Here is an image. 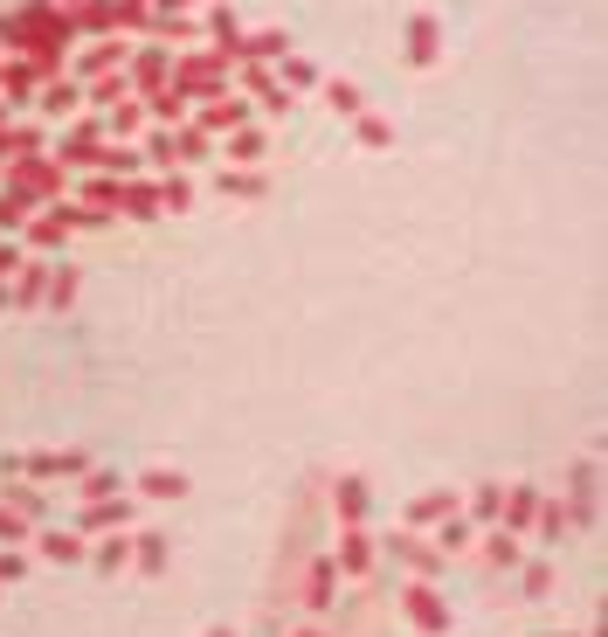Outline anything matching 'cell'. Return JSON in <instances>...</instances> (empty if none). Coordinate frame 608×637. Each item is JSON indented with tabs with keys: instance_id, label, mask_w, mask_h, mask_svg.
Here are the masks:
<instances>
[{
	"instance_id": "cell-1",
	"label": "cell",
	"mask_w": 608,
	"mask_h": 637,
	"mask_svg": "<svg viewBox=\"0 0 608 637\" xmlns=\"http://www.w3.org/2000/svg\"><path fill=\"white\" fill-rule=\"evenodd\" d=\"M166 90H180L187 104H194V98L207 104V98H221V90H228V63H221L215 49H187L180 63H174V77H166Z\"/></svg>"
},
{
	"instance_id": "cell-2",
	"label": "cell",
	"mask_w": 608,
	"mask_h": 637,
	"mask_svg": "<svg viewBox=\"0 0 608 637\" xmlns=\"http://www.w3.org/2000/svg\"><path fill=\"white\" fill-rule=\"evenodd\" d=\"M90 458L84 451H22V458H0V478H84Z\"/></svg>"
},
{
	"instance_id": "cell-22",
	"label": "cell",
	"mask_w": 608,
	"mask_h": 637,
	"mask_svg": "<svg viewBox=\"0 0 608 637\" xmlns=\"http://www.w3.org/2000/svg\"><path fill=\"white\" fill-rule=\"evenodd\" d=\"M0 505H8V513H22V520H35V527L49 520V499L35 492V485H22V478H8V485H0Z\"/></svg>"
},
{
	"instance_id": "cell-5",
	"label": "cell",
	"mask_w": 608,
	"mask_h": 637,
	"mask_svg": "<svg viewBox=\"0 0 608 637\" xmlns=\"http://www.w3.org/2000/svg\"><path fill=\"white\" fill-rule=\"evenodd\" d=\"M139 520V505H131V492H111V499H90V505H76V527L69 534H118Z\"/></svg>"
},
{
	"instance_id": "cell-50",
	"label": "cell",
	"mask_w": 608,
	"mask_h": 637,
	"mask_svg": "<svg viewBox=\"0 0 608 637\" xmlns=\"http://www.w3.org/2000/svg\"><path fill=\"white\" fill-rule=\"evenodd\" d=\"M55 8H63V14H76V8H90V0H55Z\"/></svg>"
},
{
	"instance_id": "cell-33",
	"label": "cell",
	"mask_w": 608,
	"mask_h": 637,
	"mask_svg": "<svg viewBox=\"0 0 608 637\" xmlns=\"http://www.w3.org/2000/svg\"><path fill=\"white\" fill-rule=\"evenodd\" d=\"M456 513V492H422L408 505V527H435V520H449Z\"/></svg>"
},
{
	"instance_id": "cell-9",
	"label": "cell",
	"mask_w": 608,
	"mask_h": 637,
	"mask_svg": "<svg viewBox=\"0 0 608 637\" xmlns=\"http://www.w3.org/2000/svg\"><path fill=\"white\" fill-rule=\"evenodd\" d=\"M435 55H443V22H435L429 8H415V14H408V63L429 70Z\"/></svg>"
},
{
	"instance_id": "cell-38",
	"label": "cell",
	"mask_w": 608,
	"mask_h": 637,
	"mask_svg": "<svg viewBox=\"0 0 608 637\" xmlns=\"http://www.w3.org/2000/svg\"><path fill=\"white\" fill-rule=\"evenodd\" d=\"M145 118H160V125H187V98H180V90H152Z\"/></svg>"
},
{
	"instance_id": "cell-29",
	"label": "cell",
	"mask_w": 608,
	"mask_h": 637,
	"mask_svg": "<svg viewBox=\"0 0 608 637\" xmlns=\"http://www.w3.org/2000/svg\"><path fill=\"white\" fill-rule=\"evenodd\" d=\"M35 104H42V118H76V104H84V98H76V84H69V77H49Z\"/></svg>"
},
{
	"instance_id": "cell-46",
	"label": "cell",
	"mask_w": 608,
	"mask_h": 637,
	"mask_svg": "<svg viewBox=\"0 0 608 637\" xmlns=\"http://www.w3.org/2000/svg\"><path fill=\"white\" fill-rule=\"evenodd\" d=\"M111 28H145V0H111Z\"/></svg>"
},
{
	"instance_id": "cell-28",
	"label": "cell",
	"mask_w": 608,
	"mask_h": 637,
	"mask_svg": "<svg viewBox=\"0 0 608 637\" xmlns=\"http://www.w3.org/2000/svg\"><path fill=\"white\" fill-rule=\"evenodd\" d=\"M42 291H49V264H28V257H22V271H14L8 298H14V305H42Z\"/></svg>"
},
{
	"instance_id": "cell-15",
	"label": "cell",
	"mask_w": 608,
	"mask_h": 637,
	"mask_svg": "<svg viewBox=\"0 0 608 637\" xmlns=\"http://www.w3.org/2000/svg\"><path fill=\"white\" fill-rule=\"evenodd\" d=\"M201 28L215 35V55H221V63L236 55V42H242V35H250V28L236 22V8H228V0H207V22H201Z\"/></svg>"
},
{
	"instance_id": "cell-10",
	"label": "cell",
	"mask_w": 608,
	"mask_h": 637,
	"mask_svg": "<svg viewBox=\"0 0 608 637\" xmlns=\"http://www.w3.org/2000/svg\"><path fill=\"white\" fill-rule=\"evenodd\" d=\"M166 77H174V55H166V49H139V55H131V70H125V90H145V98H152V90H166Z\"/></svg>"
},
{
	"instance_id": "cell-51",
	"label": "cell",
	"mask_w": 608,
	"mask_h": 637,
	"mask_svg": "<svg viewBox=\"0 0 608 637\" xmlns=\"http://www.w3.org/2000/svg\"><path fill=\"white\" fill-rule=\"evenodd\" d=\"M291 637H326V630H312V624H304V630H291Z\"/></svg>"
},
{
	"instance_id": "cell-55",
	"label": "cell",
	"mask_w": 608,
	"mask_h": 637,
	"mask_svg": "<svg viewBox=\"0 0 608 637\" xmlns=\"http://www.w3.org/2000/svg\"><path fill=\"white\" fill-rule=\"evenodd\" d=\"M554 637H574V630H554ZM587 637H595V630H587Z\"/></svg>"
},
{
	"instance_id": "cell-8",
	"label": "cell",
	"mask_w": 608,
	"mask_h": 637,
	"mask_svg": "<svg viewBox=\"0 0 608 637\" xmlns=\"http://www.w3.org/2000/svg\"><path fill=\"white\" fill-rule=\"evenodd\" d=\"M35 90H42V77H35L28 55H0V104H35Z\"/></svg>"
},
{
	"instance_id": "cell-31",
	"label": "cell",
	"mask_w": 608,
	"mask_h": 637,
	"mask_svg": "<svg viewBox=\"0 0 608 637\" xmlns=\"http://www.w3.org/2000/svg\"><path fill=\"white\" fill-rule=\"evenodd\" d=\"M332 505H339V520H346V527H359V520H367V478H339Z\"/></svg>"
},
{
	"instance_id": "cell-40",
	"label": "cell",
	"mask_w": 608,
	"mask_h": 637,
	"mask_svg": "<svg viewBox=\"0 0 608 637\" xmlns=\"http://www.w3.org/2000/svg\"><path fill=\"white\" fill-rule=\"evenodd\" d=\"M139 125H145V104H111V118H104V133H118V139H131V133H139Z\"/></svg>"
},
{
	"instance_id": "cell-25",
	"label": "cell",
	"mask_w": 608,
	"mask_h": 637,
	"mask_svg": "<svg viewBox=\"0 0 608 637\" xmlns=\"http://www.w3.org/2000/svg\"><path fill=\"white\" fill-rule=\"evenodd\" d=\"M484 540V569H519V561H525V548H519V534H505V527H491V534H478Z\"/></svg>"
},
{
	"instance_id": "cell-19",
	"label": "cell",
	"mask_w": 608,
	"mask_h": 637,
	"mask_svg": "<svg viewBox=\"0 0 608 637\" xmlns=\"http://www.w3.org/2000/svg\"><path fill=\"white\" fill-rule=\"evenodd\" d=\"M221 153H228V166H263V153H270V133H263V125H236Z\"/></svg>"
},
{
	"instance_id": "cell-35",
	"label": "cell",
	"mask_w": 608,
	"mask_h": 637,
	"mask_svg": "<svg viewBox=\"0 0 608 637\" xmlns=\"http://www.w3.org/2000/svg\"><path fill=\"white\" fill-rule=\"evenodd\" d=\"M28 215H35V201L22 195V187H8V195H0V236H22Z\"/></svg>"
},
{
	"instance_id": "cell-3",
	"label": "cell",
	"mask_w": 608,
	"mask_h": 637,
	"mask_svg": "<svg viewBox=\"0 0 608 637\" xmlns=\"http://www.w3.org/2000/svg\"><path fill=\"white\" fill-rule=\"evenodd\" d=\"M8 187H22L28 201H63V166L49 153H22V160H8Z\"/></svg>"
},
{
	"instance_id": "cell-36",
	"label": "cell",
	"mask_w": 608,
	"mask_h": 637,
	"mask_svg": "<svg viewBox=\"0 0 608 637\" xmlns=\"http://www.w3.org/2000/svg\"><path fill=\"white\" fill-rule=\"evenodd\" d=\"M111 492H125L118 472H98V464H90V472L76 478V499H84V505H90V499H111Z\"/></svg>"
},
{
	"instance_id": "cell-42",
	"label": "cell",
	"mask_w": 608,
	"mask_h": 637,
	"mask_svg": "<svg viewBox=\"0 0 608 637\" xmlns=\"http://www.w3.org/2000/svg\"><path fill=\"white\" fill-rule=\"evenodd\" d=\"M326 104L339 111V118H359V111H367V98H359V84H326Z\"/></svg>"
},
{
	"instance_id": "cell-53",
	"label": "cell",
	"mask_w": 608,
	"mask_h": 637,
	"mask_svg": "<svg viewBox=\"0 0 608 637\" xmlns=\"http://www.w3.org/2000/svg\"><path fill=\"white\" fill-rule=\"evenodd\" d=\"M8 305H14V298H8V285H0V312H8Z\"/></svg>"
},
{
	"instance_id": "cell-47",
	"label": "cell",
	"mask_w": 608,
	"mask_h": 637,
	"mask_svg": "<svg viewBox=\"0 0 608 637\" xmlns=\"http://www.w3.org/2000/svg\"><path fill=\"white\" fill-rule=\"evenodd\" d=\"M22 575H28V554H22V548H0V589L22 583Z\"/></svg>"
},
{
	"instance_id": "cell-52",
	"label": "cell",
	"mask_w": 608,
	"mask_h": 637,
	"mask_svg": "<svg viewBox=\"0 0 608 637\" xmlns=\"http://www.w3.org/2000/svg\"><path fill=\"white\" fill-rule=\"evenodd\" d=\"M207 637H236V630H228V624H215V630H207Z\"/></svg>"
},
{
	"instance_id": "cell-11",
	"label": "cell",
	"mask_w": 608,
	"mask_h": 637,
	"mask_svg": "<svg viewBox=\"0 0 608 637\" xmlns=\"http://www.w3.org/2000/svg\"><path fill=\"white\" fill-rule=\"evenodd\" d=\"M380 548H388L394 561H408V569H415V583H429V575L443 569V554H435L422 534H388V540H380Z\"/></svg>"
},
{
	"instance_id": "cell-13",
	"label": "cell",
	"mask_w": 608,
	"mask_h": 637,
	"mask_svg": "<svg viewBox=\"0 0 608 637\" xmlns=\"http://www.w3.org/2000/svg\"><path fill=\"white\" fill-rule=\"evenodd\" d=\"M532 513H540V485H511L505 505H498V527L525 540V534H532Z\"/></svg>"
},
{
	"instance_id": "cell-23",
	"label": "cell",
	"mask_w": 608,
	"mask_h": 637,
	"mask_svg": "<svg viewBox=\"0 0 608 637\" xmlns=\"http://www.w3.org/2000/svg\"><path fill=\"white\" fill-rule=\"evenodd\" d=\"M22 236H28V250H63L69 222L55 215V201H49V215H28V222H22Z\"/></svg>"
},
{
	"instance_id": "cell-49",
	"label": "cell",
	"mask_w": 608,
	"mask_h": 637,
	"mask_svg": "<svg viewBox=\"0 0 608 637\" xmlns=\"http://www.w3.org/2000/svg\"><path fill=\"white\" fill-rule=\"evenodd\" d=\"M14 271H22V242H0V285H8Z\"/></svg>"
},
{
	"instance_id": "cell-30",
	"label": "cell",
	"mask_w": 608,
	"mask_h": 637,
	"mask_svg": "<svg viewBox=\"0 0 608 637\" xmlns=\"http://www.w3.org/2000/svg\"><path fill=\"white\" fill-rule=\"evenodd\" d=\"M118 63H125V42H98V49L76 55V77H111Z\"/></svg>"
},
{
	"instance_id": "cell-34",
	"label": "cell",
	"mask_w": 608,
	"mask_h": 637,
	"mask_svg": "<svg viewBox=\"0 0 608 637\" xmlns=\"http://www.w3.org/2000/svg\"><path fill=\"white\" fill-rule=\"evenodd\" d=\"M498 505H505V485H478V492H470V527H498Z\"/></svg>"
},
{
	"instance_id": "cell-26",
	"label": "cell",
	"mask_w": 608,
	"mask_h": 637,
	"mask_svg": "<svg viewBox=\"0 0 608 637\" xmlns=\"http://www.w3.org/2000/svg\"><path fill=\"white\" fill-rule=\"evenodd\" d=\"M470 540H478V527H470V520H464V513H449V520H435V540H429V548H435V554H443V561H449V554H464V548H470Z\"/></svg>"
},
{
	"instance_id": "cell-43",
	"label": "cell",
	"mask_w": 608,
	"mask_h": 637,
	"mask_svg": "<svg viewBox=\"0 0 608 637\" xmlns=\"http://www.w3.org/2000/svg\"><path fill=\"white\" fill-rule=\"evenodd\" d=\"M353 125H359V146H394V125L380 118V111H359Z\"/></svg>"
},
{
	"instance_id": "cell-27",
	"label": "cell",
	"mask_w": 608,
	"mask_h": 637,
	"mask_svg": "<svg viewBox=\"0 0 608 637\" xmlns=\"http://www.w3.org/2000/svg\"><path fill=\"white\" fill-rule=\"evenodd\" d=\"M277 84H283V90H318L326 77H318L312 55H291V49H283V55H277Z\"/></svg>"
},
{
	"instance_id": "cell-6",
	"label": "cell",
	"mask_w": 608,
	"mask_h": 637,
	"mask_svg": "<svg viewBox=\"0 0 608 637\" xmlns=\"http://www.w3.org/2000/svg\"><path fill=\"white\" fill-rule=\"evenodd\" d=\"M595 492H601V464L581 458V464H574V485H567V499H560V505H567V527H581V534L595 527Z\"/></svg>"
},
{
	"instance_id": "cell-54",
	"label": "cell",
	"mask_w": 608,
	"mask_h": 637,
	"mask_svg": "<svg viewBox=\"0 0 608 637\" xmlns=\"http://www.w3.org/2000/svg\"><path fill=\"white\" fill-rule=\"evenodd\" d=\"M0 133H8V104H0Z\"/></svg>"
},
{
	"instance_id": "cell-48",
	"label": "cell",
	"mask_w": 608,
	"mask_h": 637,
	"mask_svg": "<svg viewBox=\"0 0 608 637\" xmlns=\"http://www.w3.org/2000/svg\"><path fill=\"white\" fill-rule=\"evenodd\" d=\"M90 84H98V104H104V111L131 98V90H125V77H118V70H111V77H90Z\"/></svg>"
},
{
	"instance_id": "cell-39",
	"label": "cell",
	"mask_w": 608,
	"mask_h": 637,
	"mask_svg": "<svg viewBox=\"0 0 608 637\" xmlns=\"http://www.w3.org/2000/svg\"><path fill=\"white\" fill-rule=\"evenodd\" d=\"M166 209H194V180H187V174H166L160 180V215Z\"/></svg>"
},
{
	"instance_id": "cell-37",
	"label": "cell",
	"mask_w": 608,
	"mask_h": 637,
	"mask_svg": "<svg viewBox=\"0 0 608 637\" xmlns=\"http://www.w3.org/2000/svg\"><path fill=\"white\" fill-rule=\"evenodd\" d=\"M139 492H145V499H187V478L160 464V472H145V478H139Z\"/></svg>"
},
{
	"instance_id": "cell-14",
	"label": "cell",
	"mask_w": 608,
	"mask_h": 637,
	"mask_svg": "<svg viewBox=\"0 0 608 637\" xmlns=\"http://www.w3.org/2000/svg\"><path fill=\"white\" fill-rule=\"evenodd\" d=\"M28 540H35V554H42V561H90L84 534H69V527H35Z\"/></svg>"
},
{
	"instance_id": "cell-18",
	"label": "cell",
	"mask_w": 608,
	"mask_h": 637,
	"mask_svg": "<svg viewBox=\"0 0 608 637\" xmlns=\"http://www.w3.org/2000/svg\"><path fill=\"white\" fill-rule=\"evenodd\" d=\"M215 187L228 201H263V195H270V174H263V166H221Z\"/></svg>"
},
{
	"instance_id": "cell-45",
	"label": "cell",
	"mask_w": 608,
	"mask_h": 637,
	"mask_svg": "<svg viewBox=\"0 0 608 637\" xmlns=\"http://www.w3.org/2000/svg\"><path fill=\"white\" fill-rule=\"evenodd\" d=\"M28 534H35V520H22V513H8V505H0V540H8V548H22Z\"/></svg>"
},
{
	"instance_id": "cell-20",
	"label": "cell",
	"mask_w": 608,
	"mask_h": 637,
	"mask_svg": "<svg viewBox=\"0 0 608 637\" xmlns=\"http://www.w3.org/2000/svg\"><path fill=\"white\" fill-rule=\"evenodd\" d=\"M118 215L152 222V215H160V180H139V174H131V180L118 187Z\"/></svg>"
},
{
	"instance_id": "cell-21",
	"label": "cell",
	"mask_w": 608,
	"mask_h": 637,
	"mask_svg": "<svg viewBox=\"0 0 608 637\" xmlns=\"http://www.w3.org/2000/svg\"><path fill=\"white\" fill-rule=\"evenodd\" d=\"M166 561H174V548H166V534H131V569L139 575H166Z\"/></svg>"
},
{
	"instance_id": "cell-7",
	"label": "cell",
	"mask_w": 608,
	"mask_h": 637,
	"mask_svg": "<svg viewBox=\"0 0 608 637\" xmlns=\"http://www.w3.org/2000/svg\"><path fill=\"white\" fill-rule=\"evenodd\" d=\"M373 534L367 527H346V534H339V554H332V569L339 575H353V583H367V575H373Z\"/></svg>"
},
{
	"instance_id": "cell-32",
	"label": "cell",
	"mask_w": 608,
	"mask_h": 637,
	"mask_svg": "<svg viewBox=\"0 0 608 637\" xmlns=\"http://www.w3.org/2000/svg\"><path fill=\"white\" fill-rule=\"evenodd\" d=\"M90 561H98V575H118L125 561H131V527H118V534H104V548H90Z\"/></svg>"
},
{
	"instance_id": "cell-12",
	"label": "cell",
	"mask_w": 608,
	"mask_h": 637,
	"mask_svg": "<svg viewBox=\"0 0 608 637\" xmlns=\"http://www.w3.org/2000/svg\"><path fill=\"white\" fill-rule=\"evenodd\" d=\"M332 603H339V569H332V554H318L312 569H304V610L326 616Z\"/></svg>"
},
{
	"instance_id": "cell-24",
	"label": "cell",
	"mask_w": 608,
	"mask_h": 637,
	"mask_svg": "<svg viewBox=\"0 0 608 637\" xmlns=\"http://www.w3.org/2000/svg\"><path fill=\"white\" fill-rule=\"evenodd\" d=\"M532 540H540V548H560V540H567V505H560V499H546V492H540V513H532Z\"/></svg>"
},
{
	"instance_id": "cell-41",
	"label": "cell",
	"mask_w": 608,
	"mask_h": 637,
	"mask_svg": "<svg viewBox=\"0 0 608 637\" xmlns=\"http://www.w3.org/2000/svg\"><path fill=\"white\" fill-rule=\"evenodd\" d=\"M76 285H84V277H76V264H55L42 298H49V305H69V298H76Z\"/></svg>"
},
{
	"instance_id": "cell-44",
	"label": "cell",
	"mask_w": 608,
	"mask_h": 637,
	"mask_svg": "<svg viewBox=\"0 0 608 637\" xmlns=\"http://www.w3.org/2000/svg\"><path fill=\"white\" fill-rule=\"evenodd\" d=\"M519 583H525V596H554V569H546V561H519Z\"/></svg>"
},
{
	"instance_id": "cell-16",
	"label": "cell",
	"mask_w": 608,
	"mask_h": 637,
	"mask_svg": "<svg viewBox=\"0 0 608 637\" xmlns=\"http://www.w3.org/2000/svg\"><path fill=\"white\" fill-rule=\"evenodd\" d=\"M236 125H250V104H242L236 90H221V98L201 104V133H236Z\"/></svg>"
},
{
	"instance_id": "cell-17",
	"label": "cell",
	"mask_w": 608,
	"mask_h": 637,
	"mask_svg": "<svg viewBox=\"0 0 608 637\" xmlns=\"http://www.w3.org/2000/svg\"><path fill=\"white\" fill-rule=\"evenodd\" d=\"M283 49H291V35H283V28H256V35H242V42H236L228 63H277Z\"/></svg>"
},
{
	"instance_id": "cell-4",
	"label": "cell",
	"mask_w": 608,
	"mask_h": 637,
	"mask_svg": "<svg viewBox=\"0 0 608 637\" xmlns=\"http://www.w3.org/2000/svg\"><path fill=\"white\" fill-rule=\"evenodd\" d=\"M402 610H408V624L422 630V637H449V624H456L435 583H408V589H402Z\"/></svg>"
}]
</instances>
